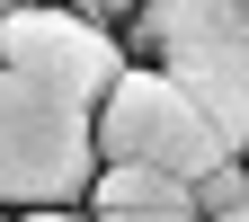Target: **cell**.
Wrapping results in <instances>:
<instances>
[{
    "instance_id": "6",
    "label": "cell",
    "mask_w": 249,
    "mask_h": 222,
    "mask_svg": "<svg viewBox=\"0 0 249 222\" xmlns=\"http://www.w3.org/2000/svg\"><path fill=\"white\" fill-rule=\"evenodd\" d=\"M231 205H249V160H223L196 178V213H231Z\"/></svg>"
},
{
    "instance_id": "4",
    "label": "cell",
    "mask_w": 249,
    "mask_h": 222,
    "mask_svg": "<svg viewBox=\"0 0 249 222\" xmlns=\"http://www.w3.org/2000/svg\"><path fill=\"white\" fill-rule=\"evenodd\" d=\"M89 124H98V169H160L178 187H196L205 169L231 160V151L213 142V124L187 107V89L160 80V71H142V62L107 89V107Z\"/></svg>"
},
{
    "instance_id": "2",
    "label": "cell",
    "mask_w": 249,
    "mask_h": 222,
    "mask_svg": "<svg viewBox=\"0 0 249 222\" xmlns=\"http://www.w3.org/2000/svg\"><path fill=\"white\" fill-rule=\"evenodd\" d=\"M98 178L89 107L0 71V213H80Z\"/></svg>"
},
{
    "instance_id": "5",
    "label": "cell",
    "mask_w": 249,
    "mask_h": 222,
    "mask_svg": "<svg viewBox=\"0 0 249 222\" xmlns=\"http://www.w3.org/2000/svg\"><path fill=\"white\" fill-rule=\"evenodd\" d=\"M80 213H196V187H178L160 169H98Z\"/></svg>"
},
{
    "instance_id": "1",
    "label": "cell",
    "mask_w": 249,
    "mask_h": 222,
    "mask_svg": "<svg viewBox=\"0 0 249 222\" xmlns=\"http://www.w3.org/2000/svg\"><path fill=\"white\" fill-rule=\"evenodd\" d=\"M124 62L178 80L213 142L249 160V0H142L124 9Z\"/></svg>"
},
{
    "instance_id": "3",
    "label": "cell",
    "mask_w": 249,
    "mask_h": 222,
    "mask_svg": "<svg viewBox=\"0 0 249 222\" xmlns=\"http://www.w3.org/2000/svg\"><path fill=\"white\" fill-rule=\"evenodd\" d=\"M0 71L98 116L107 89L134 71V62H124V9H53V0H18V9H0Z\"/></svg>"
},
{
    "instance_id": "9",
    "label": "cell",
    "mask_w": 249,
    "mask_h": 222,
    "mask_svg": "<svg viewBox=\"0 0 249 222\" xmlns=\"http://www.w3.org/2000/svg\"><path fill=\"white\" fill-rule=\"evenodd\" d=\"M0 222H9V213H0Z\"/></svg>"
},
{
    "instance_id": "8",
    "label": "cell",
    "mask_w": 249,
    "mask_h": 222,
    "mask_svg": "<svg viewBox=\"0 0 249 222\" xmlns=\"http://www.w3.org/2000/svg\"><path fill=\"white\" fill-rule=\"evenodd\" d=\"M205 222H249V205H231V213H205Z\"/></svg>"
},
{
    "instance_id": "7",
    "label": "cell",
    "mask_w": 249,
    "mask_h": 222,
    "mask_svg": "<svg viewBox=\"0 0 249 222\" xmlns=\"http://www.w3.org/2000/svg\"><path fill=\"white\" fill-rule=\"evenodd\" d=\"M9 222H89V213H9Z\"/></svg>"
}]
</instances>
